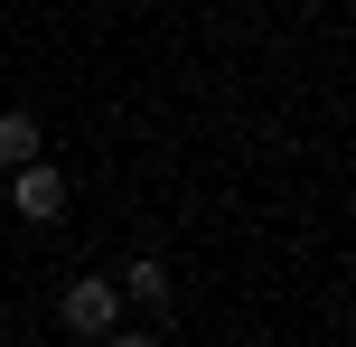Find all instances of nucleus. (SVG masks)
<instances>
[{
    "label": "nucleus",
    "mask_w": 356,
    "mask_h": 347,
    "mask_svg": "<svg viewBox=\"0 0 356 347\" xmlns=\"http://www.w3.org/2000/svg\"><path fill=\"white\" fill-rule=\"evenodd\" d=\"M38 150H47V131H38V113H0V169H19V160H38Z\"/></svg>",
    "instance_id": "7ed1b4c3"
},
{
    "label": "nucleus",
    "mask_w": 356,
    "mask_h": 347,
    "mask_svg": "<svg viewBox=\"0 0 356 347\" xmlns=\"http://www.w3.org/2000/svg\"><path fill=\"white\" fill-rule=\"evenodd\" d=\"M56 319H66L75 338H113V329H122V282H113V273H75L66 300H56Z\"/></svg>",
    "instance_id": "f257e3e1"
},
{
    "label": "nucleus",
    "mask_w": 356,
    "mask_h": 347,
    "mask_svg": "<svg viewBox=\"0 0 356 347\" xmlns=\"http://www.w3.org/2000/svg\"><path fill=\"white\" fill-rule=\"evenodd\" d=\"M10 207H19V225H56L66 216V169L38 150V160H19L10 169Z\"/></svg>",
    "instance_id": "f03ea898"
}]
</instances>
